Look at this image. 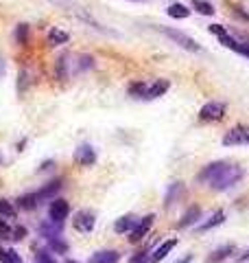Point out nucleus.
<instances>
[{
	"label": "nucleus",
	"instance_id": "nucleus-14",
	"mask_svg": "<svg viewBox=\"0 0 249 263\" xmlns=\"http://www.w3.org/2000/svg\"><path fill=\"white\" fill-rule=\"evenodd\" d=\"M136 224H138V219H136L134 215H125V217H120V219L114 224V230L120 232V235H125V232H131V230H134Z\"/></svg>",
	"mask_w": 249,
	"mask_h": 263
},
{
	"label": "nucleus",
	"instance_id": "nucleus-26",
	"mask_svg": "<svg viewBox=\"0 0 249 263\" xmlns=\"http://www.w3.org/2000/svg\"><path fill=\"white\" fill-rule=\"evenodd\" d=\"M0 215H4V217H16V209H13L11 204H9L7 200H0Z\"/></svg>",
	"mask_w": 249,
	"mask_h": 263
},
{
	"label": "nucleus",
	"instance_id": "nucleus-31",
	"mask_svg": "<svg viewBox=\"0 0 249 263\" xmlns=\"http://www.w3.org/2000/svg\"><path fill=\"white\" fill-rule=\"evenodd\" d=\"M192 261V255H188V257H184V259H179L177 263H190Z\"/></svg>",
	"mask_w": 249,
	"mask_h": 263
},
{
	"label": "nucleus",
	"instance_id": "nucleus-34",
	"mask_svg": "<svg viewBox=\"0 0 249 263\" xmlns=\"http://www.w3.org/2000/svg\"><path fill=\"white\" fill-rule=\"evenodd\" d=\"M39 263H55V261H50V259H46V261H39Z\"/></svg>",
	"mask_w": 249,
	"mask_h": 263
},
{
	"label": "nucleus",
	"instance_id": "nucleus-21",
	"mask_svg": "<svg viewBox=\"0 0 249 263\" xmlns=\"http://www.w3.org/2000/svg\"><path fill=\"white\" fill-rule=\"evenodd\" d=\"M192 9L199 11L201 16H214V4L208 0H192Z\"/></svg>",
	"mask_w": 249,
	"mask_h": 263
},
{
	"label": "nucleus",
	"instance_id": "nucleus-2",
	"mask_svg": "<svg viewBox=\"0 0 249 263\" xmlns=\"http://www.w3.org/2000/svg\"><path fill=\"white\" fill-rule=\"evenodd\" d=\"M210 31L216 35L218 42H221L223 46L232 48L234 53H241V55H245V57H249V44H247V42H238V40H234L232 35L227 33V29H223L221 24H212Z\"/></svg>",
	"mask_w": 249,
	"mask_h": 263
},
{
	"label": "nucleus",
	"instance_id": "nucleus-37",
	"mask_svg": "<svg viewBox=\"0 0 249 263\" xmlns=\"http://www.w3.org/2000/svg\"><path fill=\"white\" fill-rule=\"evenodd\" d=\"M0 163H2V156H0Z\"/></svg>",
	"mask_w": 249,
	"mask_h": 263
},
{
	"label": "nucleus",
	"instance_id": "nucleus-27",
	"mask_svg": "<svg viewBox=\"0 0 249 263\" xmlns=\"http://www.w3.org/2000/svg\"><path fill=\"white\" fill-rule=\"evenodd\" d=\"M2 263H22V257H20L16 250H4Z\"/></svg>",
	"mask_w": 249,
	"mask_h": 263
},
{
	"label": "nucleus",
	"instance_id": "nucleus-19",
	"mask_svg": "<svg viewBox=\"0 0 249 263\" xmlns=\"http://www.w3.org/2000/svg\"><path fill=\"white\" fill-rule=\"evenodd\" d=\"M37 202H39L37 193H27V195L18 197V206H20L22 211H33L35 206H37Z\"/></svg>",
	"mask_w": 249,
	"mask_h": 263
},
{
	"label": "nucleus",
	"instance_id": "nucleus-10",
	"mask_svg": "<svg viewBox=\"0 0 249 263\" xmlns=\"http://www.w3.org/2000/svg\"><path fill=\"white\" fill-rule=\"evenodd\" d=\"M169 88H171V84L166 82V79H157V82H153L151 86H146L144 99H157V97H162V94H164Z\"/></svg>",
	"mask_w": 249,
	"mask_h": 263
},
{
	"label": "nucleus",
	"instance_id": "nucleus-30",
	"mask_svg": "<svg viewBox=\"0 0 249 263\" xmlns=\"http://www.w3.org/2000/svg\"><path fill=\"white\" fill-rule=\"evenodd\" d=\"M238 261H249V250H245L243 255H238Z\"/></svg>",
	"mask_w": 249,
	"mask_h": 263
},
{
	"label": "nucleus",
	"instance_id": "nucleus-24",
	"mask_svg": "<svg viewBox=\"0 0 249 263\" xmlns=\"http://www.w3.org/2000/svg\"><path fill=\"white\" fill-rule=\"evenodd\" d=\"M144 92H146V84L144 82H136V84L129 86V94H131V97L144 99Z\"/></svg>",
	"mask_w": 249,
	"mask_h": 263
},
{
	"label": "nucleus",
	"instance_id": "nucleus-28",
	"mask_svg": "<svg viewBox=\"0 0 249 263\" xmlns=\"http://www.w3.org/2000/svg\"><path fill=\"white\" fill-rule=\"evenodd\" d=\"M50 248H53L55 252H66V250H68V244L55 237V239H50Z\"/></svg>",
	"mask_w": 249,
	"mask_h": 263
},
{
	"label": "nucleus",
	"instance_id": "nucleus-3",
	"mask_svg": "<svg viewBox=\"0 0 249 263\" xmlns=\"http://www.w3.org/2000/svg\"><path fill=\"white\" fill-rule=\"evenodd\" d=\"M162 33L166 35V38H171L173 42L177 44V46H181V48H186V50H192V53H199L201 46L195 42L192 38H188L186 33H181V31H177V29H169V27H157Z\"/></svg>",
	"mask_w": 249,
	"mask_h": 263
},
{
	"label": "nucleus",
	"instance_id": "nucleus-11",
	"mask_svg": "<svg viewBox=\"0 0 249 263\" xmlns=\"http://www.w3.org/2000/svg\"><path fill=\"white\" fill-rule=\"evenodd\" d=\"M118 261H120V252L116 250H101L90 257V263H118Z\"/></svg>",
	"mask_w": 249,
	"mask_h": 263
},
{
	"label": "nucleus",
	"instance_id": "nucleus-29",
	"mask_svg": "<svg viewBox=\"0 0 249 263\" xmlns=\"http://www.w3.org/2000/svg\"><path fill=\"white\" fill-rule=\"evenodd\" d=\"M13 235H16V239H20V237H24V235H27V230H24L22 226H18V228L13 230Z\"/></svg>",
	"mask_w": 249,
	"mask_h": 263
},
{
	"label": "nucleus",
	"instance_id": "nucleus-17",
	"mask_svg": "<svg viewBox=\"0 0 249 263\" xmlns=\"http://www.w3.org/2000/svg\"><path fill=\"white\" fill-rule=\"evenodd\" d=\"M59 232H62V224H59V221H50V224L39 226V235H44L48 241L55 239V237H59Z\"/></svg>",
	"mask_w": 249,
	"mask_h": 263
},
{
	"label": "nucleus",
	"instance_id": "nucleus-35",
	"mask_svg": "<svg viewBox=\"0 0 249 263\" xmlns=\"http://www.w3.org/2000/svg\"><path fill=\"white\" fill-rule=\"evenodd\" d=\"M0 75H2V59H0Z\"/></svg>",
	"mask_w": 249,
	"mask_h": 263
},
{
	"label": "nucleus",
	"instance_id": "nucleus-18",
	"mask_svg": "<svg viewBox=\"0 0 249 263\" xmlns=\"http://www.w3.org/2000/svg\"><path fill=\"white\" fill-rule=\"evenodd\" d=\"M169 16L175 18V20H184V18L190 16V9H188L186 4H181V2H173L169 7Z\"/></svg>",
	"mask_w": 249,
	"mask_h": 263
},
{
	"label": "nucleus",
	"instance_id": "nucleus-1",
	"mask_svg": "<svg viewBox=\"0 0 249 263\" xmlns=\"http://www.w3.org/2000/svg\"><path fill=\"white\" fill-rule=\"evenodd\" d=\"M243 178V169L230 163H212L208 167H203L197 175V180L210 184L214 191H227Z\"/></svg>",
	"mask_w": 249,
	"mask_h": 263
},
{
	"label": "nucleus",
	"instance_id": "nucleus-12",
	"mask_svg": "<svg viewBox=\"0 0 249 263\" xmlns=\"http://www.w3.org/2000/svg\"><path fill=\"white\" fill-rule=\"evenodd\" d=\"M175 246H177V239H169V241H164V244H162V246L153 252V255L149 257V261H151V263H160L162 259H166V257L171 255V250H173Z\"/></svg>",
	"mask_w": 249,
	"mask_h": 263
},
{
	"label": "nucleus",
	"instance_id": "nucleus-32",
	"mask_svg": "<svg viewBox=\"0 0 249 263\" xmlns=\"http://www.w3.org/2000/svg\"><path fill=\"white\" fill-rule=\"evenodd\" d=\"M0 228H2L4 232H9V224H4V219H0Z\"/></svg>",
	"mask_w": 249,
	"mask_h": 263
},
{
	"label": "nucleus",
	"instance_id": "nucleus-23",
	"mask_svg": "<svg viewBox=\"0 0 249 263\" xmlns=\"http://www.w3.org/2000/svg\"><path fill=\"white\" fill-rule=\"evenodd\" d=\"M48 42L53 44V46H57V44H66V42H68V33L59 31V29H53V31L48 33Z\"/></svg>",
	"mask_w": 249,
	"mask_h": 263
},
{
	"label": "nucleus",
	"instance_id": "nucleus-22",
	"mask_svg": "<svg viewBox=\"0 0 249 263\" xmlns=\"http://www.w3.org/2000/svg\"><path fill=\"white\" fill-rule=\"evenodd\" d=\"M181 193H184V184H181V182H175V184H171L169 193H166V202H164V204L166 206H173V204H175V200Z\"/></svg>",
	"mask_w": 249,
	"mask_h": 263
},
{
	"label": "nucleus",
	"instance_id": "nucleus-8",
	"mask_svg": "<svg viewBox=\"0 0 249 263\" xmlns=\"http://www.w3.org/2000/svg\"><path fill=\"white\" fill-rule=\"evenodd\" d=\"M96 219H94V213H90V211H79L77 215H74V228L79 232H90L94 228Z\"/></svg>",
	"mask_w": 249,
	"mask_h": 263
},
{
	"label": "nucleus",
	"instance_id": "nucleus-5",
	"mask_svg": "<svg viewBox=\"0 0 249 263\" xmlns=\"http://www.w3.org/2000/svg\"><path fill=\"white\" fill-rule=\"evenodd\" d=\"M225 114V105L218 103V101H210L199 110V119L201 121H221Z\"/></svg>",
	"mask_w": 249,
	"mask_h": 263
},
{
	"label": "nucleus",
	"instance_id": "nucleus-7",
	"mask_svg": "<svg viewBox=\"0 0 249 263\" xmlns=\"http://www.w3.org/2000/svg\"><path fill=\"white\" fill-rule=\"evenodd\" d=\"M70 213V204L66 200H53V204H50V209H48V217H50V221H62L68 217Z\"/></svg>",
	"mask_w": 249,
	"mask_h": 263
},
{
	"label": "nucleus",
	"instance_id": "nucleus-16",
	"mask_svg": "<svg viewBox=\"0 0 249 263\" xmlns=\"http://www.w3.org/2000/svg\"><path fill=\"white\" fill-rule=\"evenodd\" d=\"M197 219H201V209H199V206H190V209L184 213V217H181L179 226H181V228H186V226L197 224Z\"/></svg>",
	"mask_w": 249,
	"mask_h": 263
},
{
	"label": "nucleus",
	"instance_id": "nucleus-9",
	"mask_svg": "<svg viewBox=\"0 0 249 263\" xmlns=\"http://www.w3.org/2000/svg\"><path fill=\"white\" fill-rule=\"evenodd\" d=\"M74 160H77L81 167H90V165L96 163V154L90 145H81V147L74 151Z\"/></svg>",
	"mask_w": 249,
	"mask_h": 263
},
{
	"label": "nucleus",
	"instance_id": "nucleus-33",
	"mask_svg": "<svg viewBox=\"0 0 249 263\" xmlns=\"http://www.w3.org/2000/svg\"><path fill=\"white\" fill-rule=\"evenodd\" d=\"M2 259H4V250L0 248V263H2Z\"/></svg>",
	"mask_w": 249,
	"mask_h": 263
},
{
	"label": "nucleus",
	"instance_id": "nucleus-13",
	"mask_svg": "<svg viewBox=\"0 0 249 263\" xmlns=\"http://www.w3.org/2000/svg\"><path fill=\"white\" fill-rule=\"evenodd\" d=\"M234 252H236V246H232V244H227V246H223V248H216V250L208 257V263H221L223 259L232 257Z\"/></svg>",
	"mask_w": 249,
	"mask_h": 263
},
{
	"label": "nucleus",
	"instance_id": "nucleus-36",
	"mask_svg": "<svg viewBox=\"0 0 249 263\" xmlns=\"http://www.w3.org/2000/svg\"><path fill=\"white\" fill-rule=\"evenodd\" d=\"M66 263H79V261H72V259H70V261H66Z\"/></svg>",
	"mask_w": 249,
	"mask_h": 263
},
{
	"label": "nucleus",
	"instance_id": "nucleus-25",
	"mask_svg": "<svg viewBox=\"0 0 249 263\" xmlns=\"http://www.w3.org/2000/svg\"><path fill=\"white\" fill-rule=\"evenodd\" d=\"M16 40H18V44H27L29 42V27H27V24H18Z\"/></svg>",
	"mask_w": 249,
	"mask_h": 263
},
{
	"label": "nucleus",
	"instance_id": "nucleus-6",
	"mask_svg": "<svg viewBox=\"0 0 249 263\" xmlns=\"http://www.w3.org/2000/svg\"><path fill=\"white\" fill-rule=\"evenodd\" d=\"M153 219H155V215H146V217H142V219H138L136 228L129 232L131 244H138V241H142V237H146V232H149L151 226H153Z\"/></svg>",
	"mask_w": 249,
	"mask_h": 263
},
{
	"label": "nucleus",
	"instance_id": "nucleus-15",
	"mask_svg": "<svg viewBox=\"0 0 249 263\" xmlns=\"http://www.w3.org/2000/svg\"><path fill=\"white\" fill-rule=\"evenodd\" d=\"M223 221H225V213H223V211H216V213H212L197 230H199V232H206V230L214 228V226H218V224H223Z\"/></svg>",
	"mask_w": 249,
	"mask_h": 263
},
{
	"label": "nucleus",
	"instance_id": "nucleus-20",
	"mask_svg": "<svg viewBox=\"0 0 249 263\" xmlns=\"http://www.w3.org/2000/svg\"><path fill=\"white\" fill-rule=\"evenodd\" d=\"M59 189H62V180H53V182H48L46 186H44L42 191L37 193L39 200H46V197H53L55 193H59Z\"/></svg>",
	"mask_w": 249,
	"mask_h": 263
},
{
	"label": "nucleus",
	"instance_id": "nucleus-4",
	"mask_svg": "<svg viewBox=\"0 0 249 263\" xmlns=\"http://www.w3.org/2000/svg\"><path fill=\"white\" fill-rule=\"evenodd\" d=\"M243 143H249V128L247 125H236V128L225 132V136H223V145H227V147L243 145Z\"/></svg>",
	"mask_w": 249,
	"mask_h": 263
}]
</instances>
